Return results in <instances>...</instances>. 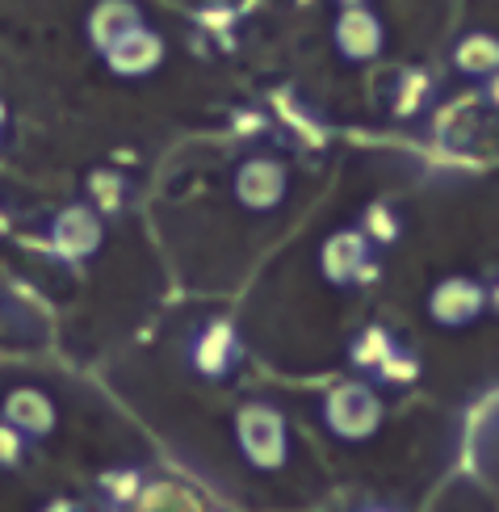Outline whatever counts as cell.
<instances>
[{"label": "cell", "mask_w": 499, "mask_h": 512, "mask_svg": "<svg viewBox=\"0 0 499 512\" xmlns=\"http://www.w3.org/2000/svg\"><path fill=\"white\" fill-rule=\"evenodd\" d=\"M491 93H495V101H499V80H495V84H491Z\"/></svg>", "instance_id": "cell-10"}, {"label": "cell", "mask_w": 499, "mask_h": 512, "mask_svg": "<svg viewBox=\"0 0 499 512\" xmlns=\"http://www.w3.org/2000/svg\"><path fill=\"white\" fill-rule=\"evenodd\" d=\"M164 59V42L143 30V26H130L118 42H110V63H114V72H126V76H143L151 72L156 63Z\"/></svg>", "instance_id": "cell-6"}, {"label": "cell", "mask_w": 499, "mask_h": 512, "mask_svg": "<svg viewBox=\"0 0 499 512\" xmlns=\"http://www.w3.org/2000/svg\"><path fill=\"white\" fill-rule=\"evenodd\" d=\"M382 42H386L382 21L365 5H353L336 17V47L344 59H353V63L374 59V55H382Z\"/></svg>", "instance_id": "cell-3"}, {"label": "cell", "mask_w": 499, "mask_h": 512, "mask_svg": "<svg viewBox=\"0 0 499 512\" xmlns=\"http://www.w3.org/2000/svg\"><path fill=\"white\" fill-rule=\"evenodd\" d=\"M328 424L344 437H365L378 424V399L365 387H340L328 399Z\"/></svg>", "instance_id": "cell-4"}, {"label": "cell", "mask_w": 499, "mask_h": 512, "mask_svg": "<svg viewBox=\"0 0 499 512\" xmlns=\"http://www.w3.org/2000/svg\"><path fill=\"white\" fill-rule=\"evenodd\" d=\"M361 231H370L374 240H399V219L378 202V206H370V215H365V227Z\"/></svg>", "instance_id": "cell-8"}, {"label": "cell", "mask_w": 499, "mask_h": 512, "mask_svg": "<svg viewBox=\"0 0 499 512\" xmlns=\"http://www.w3.org/2000/svg\"><path fill=\"white\" fill-rule=\"evenodd\" d=\"M286 168H281L273 156H252L240 164L235 173V198H240L248 210H273L286 198Z\"/></svg>", "instance_id": "cell-1"}, {"label": "cell", "mask_w": 499, "mask_h": 512, "mask_svg": "<svg viewBox=\"0 0 499 512\" xmlns=\"http://www.w3.org/2000/svg\"><path fill=\"white\" fill-rule=\"evenodd\" d=\"M483 298H487L483 286L470 282V277H445V282L432 290L428 311H432V319H437V324L462 328V324H470V319L483 311Z\"/></svg>", "instance_id": "cell-2"}, {"label": "cell", "mask_w": 499, "mask_h": 512, "mask_svg": "<svg viewBox=\"0 0 499 512\" xmlns=\"http://www.w3.org/2000/svg\"><path fill=\"white\" fill-rule=\"evenodd\" d=\"M453 63L466 72V76H495L499 72V38L474 30L466 34L458 47H453Z\"/></svg>", "instance_id": "cell-7"}, {"label": "cell", "mask_w": 499, "mask_h": 512, "mask_svg": "<svg viewBox=\"0 0 499 512\" xmlns=\"http://www.w3.org/2000/svg\"><path fill=\"white\" fill-rule=\"evenodd\" d=\"M319 265L332 282H353V277L370 265V240H365L361 231H336V236L323 244Z\"/></svg>", "instance_id": "cell-5"}, {"label": "cell", "mask_w": 499, "mask_h": 512, "mask_svg": "<svg viewBox=\"0 0 499 512\" xmlns=\"http://www.w3.org/2000/svg\"><path fill=\"white\" fill-rule=\"evenodd\" d=\"M340 5H344V9H353V5H361V0H340Z\"/></svg>", "instance_id": "cell-9"}]
</instances>
